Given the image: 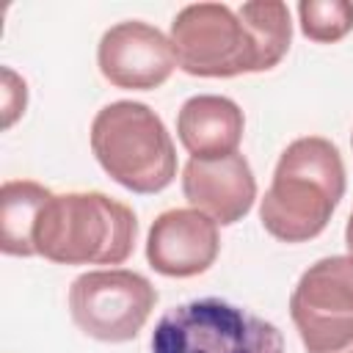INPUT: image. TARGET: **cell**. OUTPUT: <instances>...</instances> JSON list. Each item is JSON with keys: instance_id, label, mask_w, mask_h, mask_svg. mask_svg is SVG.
<instances>
[{"instance_id": "obj_1", "label": "cell", "mask_w": 353, "mask_h": 353, "mask_svg": "<svg viewBox=\"0 0 353 353\" xmlns=\"http://www.w3.org/2000/svg\"><path fill=\"white\" fill-rule=\"evenodd\" d=\"M345 193V163L339 149L317 135L292 141L273 171L259 204L262 226L281 243L317 237Z\"/></svg>"}, {"instance_id": "obj_2", "label": "cell", "mask_w": 353, "mask_h": 353, "mask_svg": "<svg viewBox=\"0 0 353 353\" xmlns=\"http://www.w3.org/2000/svg\"><path fill=\"white\" fill-rule=\"evenodd\" d=\"M135 212L99 193H61L44 204L33 229L36 254L58 265H121L135 245Z\"/></svg>"}, {"instance_id": "obj_3", "label": "cell", "mask_w": 353, "mask_h": 353, "mask_svg": "<svg viewBox=\"0 0 353 353\" xmlns=\"http://www.w3.org/2000/svg\"><path fill=\"white\" fill-rule=\"evenodd\" d=\"M91 152L105 174L132 193H157L176 176L174 141L143 102L105 105L91 124Z\"/></svg>"}, {"instance_id": "obj_4", "label": "cell", "mask_w": 353, "mask_h": 353, "mask_svg": "<svg viewBox=\"0 0 353 353\" xmlns=\"http://www.w3.org/2000/svg\"><path fill=\"white\" fill-rule=\"evenodd\" d=\"M152 353H284L281 331L221 298L168 309L152 334Z\"/></svg>"}, {"instance_id": "obj_5", "label": "cell", "mask_w": 353, "mask_h": 353, "mask_svg": "<svg viewBox=\"0 0 353 353\" xmlns=\"http://www.w3.org/2000/svg\"><path fill=\"white\" fill-rule=\"evenodd\" d=\"M171 50L176 66L196 77L262 72L251 30L226 3L185 6L171 22Z\"/></svg>"}, {"instance_id": "obj_6", "label": "cell", "mask_w": 353, "mask_h": 353, "mask_svg": "<svg viewBox=\"0 0 353 353\" xmlns=\"http://www.w3.org/2000/svg\"><path fill=\"white\" fill-rule=\"evenodd\" d=\"M306 353H353V256L314 262L290 295Z\"/></svg>"}, {"instance_id": "obj_7", "label": "cell", "mask_w": 353, "mask_h": 353, "mask_svg": "<svg viewBox=\"0 0 353 353\" xmlns=\"http://www.w3.org/2000/svg\"><path fill=\"white\" fill-rule=\"evenodd\" d=\"M157 303V290L135 270H91L72 281L69 312L74 325L99 342L135 339Z\"/></svg>"}, {"instance_id": "obj_8", "label": "cell", "mask_w": 353, "mask_h": 353, "mask_svg": "<svg viewBox=\"0 0 353 353\" xmlns=\"http://www.w3.org/2000/svg\"><path fill=\"white\" fill-rule=\"evenodd\" d=\"M97 63L110 85L149 91L171 77L176 58L171 50V39H165L163 30L130 19L105 30V36L99 39Z\"/></svg>"}, {"instance_id": "obj_9", "label": "cell", "mask_w": 353, "mask_h": 353, "mask_svg": "<svg viewBox=\"0 0 353 353\" xmlns=\"http://www.w3.org/2000/svg\"><path fill=\"white\" fill-rule=\"evenodd\" d=\"M218 223L199 210H168L154 218L146 237L149 265L171 279L204 273L218 256Z\"/></svg>"}, {"instance_id": "obj_10", "label": "cell", "mask_w": 353, "mask_h": 353, "mask_svg": "<svg viewBox=\"0 0 353 353\" xmlns=\"http://www.w3.org/2000/svg\"><path fill=\"white\" fill-rule=\"evenodd\" d=\"M182 193L193 210L204 212L221 226L237 223L256 199V179L243 154L215 160L190 157L182 168Z\"/></svg>"}, {"instance_id": "obj_11", "label": "cell", "mask_w": 353, "mask_h": 353, "mask_svg": "<svg viewBox=\"0 0 353 353\" xmlns=\"http://www.w3.org/2000/svg\"><path fill=\"white\" fill-rule=\"evenodd\" d=\"M243 110L229 97L199 94L190 97L176 116L179 143L196 160H215L234 154L243 138Z\"/></svg>"}, {"instance_id": "obj_12", "label": "cell", "mask_w": 353, "mask_h": 353, "mask_svg": "<svg viewBox=\"0 0 353 353\" xmlns=\"http://www.w3.org/2000/svg\"><path fill=\"white\" fill-rule=\"evenodd\" d=\"M52 193L30 179H8L0 188V248L11 256H33V229Z\"/></svg>"}, {"instance_id": "obj_13", "label": "cell", "mask_w": 353, "mask_h": 353, "mask_svg": "<svg viewBox=\"0 0 353 353\" xmlns=\"http://www.w3.org/2000/svg\"><path fill=\"white\" fill-rule=\"evenodd\" d=\"M237 14L256 41L262 72L273 69L290 50V39H292L290 8L281 0H251L243 3Z\"/></svg>"}, {"instance_id": "obj_14", "label": "cell", "mask_w": 353, "mask_h": 353, "mask_svg": "<svg viewBox=\"0 0 353 353\" xmlns=\"http://www.w3.org/2000/svg\"><path fill=\"white\" fill-rule=\"evenodd\" d=\"M301 30L317 44L339 41L353 30V3L347 0H301Z\"/></svg>"}, {"instance_id": "obj_15", "label": "cell", "mask_w": 353, "mask_h": 353, "mask_svg": "<svg viewBox=\"0 0 353 353\" xmlns=\"http://www.w3.org/2000/svg\"><path fill=\"white\" fill-rule=\"evenodd\" d=\"M25 80H19L11 69H3V127H11L25 110Z\"/></svg>"}, {"instance_id": "obj_16", "label": "cell", "mask_w": 353, "mask_h": 353, "mask_svg": "<svg viewBox=\"0 0 353 353\" xmlns=\"http://www.w3.org/2000/svg\"><path fill=\"white\" fill-rule=\"evenodd\" d=\"M345 245H347V251H350V256H353V212H350L347 226H345Z\"/></svg>"}, {"instance_id": "obj_17", "label": "cell", "mask_w": 353, "mask_h": 353, "mask_svg": "<svg viewBox=\"0 0 353 353\" xmlns=\"http://www.w3.org/2000/svg\"><path fill=\"white\" fill-rule=\"evenodd\" d=\"M350 143H353V138H350Z\"/></svg>"}]
</instances>
